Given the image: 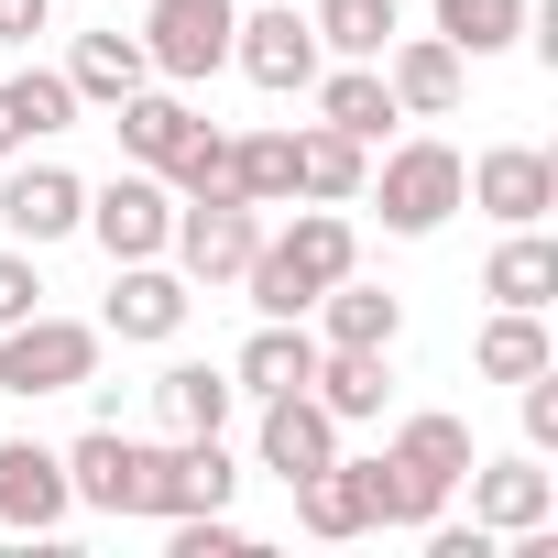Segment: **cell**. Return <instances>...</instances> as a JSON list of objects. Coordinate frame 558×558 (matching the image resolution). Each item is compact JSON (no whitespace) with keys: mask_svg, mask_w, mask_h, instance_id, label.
Returning a JSON list of instances; mask_svg holds the SVG:
<instances>
[{"mask_svg":"<svg viewBox=\"0 0 558 558\" xmlns=\"http://www.w3.org/2000/svg\"><path fill=\"white\" fill-rule=\"evenodd\" d=\"M438 34H449L460 56H504V45L525 34V0H438Z\"/></svg>","mask_w":558,"mask_h":558,"instance_id":"4dcf8cb0","label":"cell"},{"mask_svg":"<svg viewBox=\"0 0 558 558\" xmlns=\"http://www.w3.org/2000/svg\"><path fill=\"white\" fill-rule=\"evenodd\" d=\"M230 66H241L252 88H274V99H296V88L318 77V23H296V12H241V23H230Z\"/></svg>","mask_w":558,"mask_h":558,"instance_id":"9c48e42d","label":"cell"},{"mask_svg":"<svg viewBox=\"0 0 558 558\" xmlns=\"http://www.w3.org/2000/svg\"><path fill=\"white\" fill-rule=\"evenodd\" d=\"M307 395L340 416V427H362V416H384V351H318V373H307Z\"/></svg>","mask_w":558,"mask_h":558,"instance_id":"4316f807","label":"cell"},{"mask_svg":"<svg viewBox=\"0 0 558 558\" xmlns=\"http://www.w3.org/2000/svg\"><path fill=\"white\" fill-rule=\"evenodd\" d=\"M230 23H241V0H154V12H143L154 77H175V88L219 77V66H230Z\"/></svg>","mask_w":558,"mask_h":558,"instance_id":"5b68a950","label":"cell"},{"mask_svg":"<svg viewBox=\"0 0 558 558\" xmlns=\"http://www.w3.org/2000/svg\"><path fill=\"white\" fill-rule=\"evenodd\" d=\"M318 307H329V351H395V329H405V307L384 286H351V274H340Z\"/></svg>","mask_w":558,"mask_h":558,"instance_id":"484cf974","label":"cell"},{"mask_svg":"<svg viewBox=\"0 0 558 558\" xmlns=\"http://www.w3.org/2000/svg\"><path fill=\"white\" fill-rule=\"evenodd\" d=\"M471 197H482L504 230H536V219L558 208V165H547L536 143H493V154L471 165Z\"/></svg>","mask_w":558,"mask_h":558,"instance_id":"5bb4252c","label":"cell"},{"mask_svg":"<svg viewBox=\"0 0 558 558\" xmlns=\"http://www.w3.org/2000/svg\"><path fill=\"white\" fill-rule=\"evenodd\" d=\"M296 514H307V536H362V525H373V482H362V460H318V471L296 482Z\"/></svg>","mask_w":558,"mask_h":558,"instance_id":"cb8c5ba5","label":"cell"},{"mask_svg":"<svg viewBox=\"0 0 558 558\" xmlns=\"http://www.w3.org/2000/svg\"><path fill=\"white\" fill-rule=\"evenodd\" d=\"M66 514H77V493H66V460H56V449H34V438H0V525L56 536Z\"/></svg>","mask_w":558,"mask_h":558,"instance_id":"8fae6325","label":"cell"},{"mask_svg":"<svg viewBox=\"0 0 558 558\" xmlns=\"http://www.w3.org/2000/svg\"><path fill=\"white\" fill-rule=\"evenodd\" d=\"M307 373H318V340H307L296 318H263V329L241 340V362H230V384H241V395H296Z\"/></svg>","mask_w":558,"mask_h":558,"instance_id":"d6986e66","label":"cell"},{"mask_svg":"<svg viewBox=\"0 0 558 558\" xmlns=\"http://www.w3.org/2000/svg\"><path fill=\"white\" fill-rule=\"evenodd\" d=\"M460 471H471V427H460V416H405L395 449L362 460V482H373V525H438V504L460 493Z\"/></svg>","mask_w":558,"mask_h":558,"instance_id":"6da1fadb","label":"cell"},{"mask_svg":"<svg viewBox=\"0 0 558 558\" xmlns=\"http://www.w3.org/2000/svg\"><path fill=\"white\" fill-rule=\"evenodd\" d=\"M241 493V471H230V449L219 438H175V449H143V514H219Z\"/></svg>","mask_w":558,"mask_h":558,"instance_id":"52a82bcc","label":"cell"},{"mask_svg":"<svg viewBox=\"0 0 558 558\" xmlns=\"http://www.w3.org/2000/svg\"><path fill=\"white\" fill-rule=\"evenodd\" d=\"M45 307V274H34V252H0V329L12 318H34Z\"/></svg>","mask_w":558,"mask_h":558,"instance_id":"d6a6232c","label":"cell"},{"mask_svg":"<svg viewBox=\"0 0 558 558\" xmlns=\"http://www.w3.org/2000/svg\"><path fill=\"white\" fill-rule=\"evenodd\" d=\"M143 77H154L143 34H88V45L66 56V88H77V99H99V110H121V99H132Z\"/></svg>","mask_w":558,"mask_h":558,"instance_id":"44dd1931","label":"cell"},{"mask_svg":"<svg viewBox=\"0 0 558 558\" xmlns=\"http://www.w3.org/2000/svg\"><path fill=\"white\" fill-rule=\"evenodd\" d=\"M460 482H471V525H493V536H525V525L558 514V482L536 471V449H514V460H471Z\"/></svg>","mask_w":558,"mask_h":558,"instance_id":"30bf717a","label":"cell"},{"mask_svg":"<svg viewBox=\"0 0 558 558\" xmlns=\"http://www.w3.org/2000/svg\"><path fill=\"white\" fill-rule=\"evenodd\" d=\"M318 56H351V66H373L384 45H395V0H318Z\"/></svg>","mask_w":558,"mask_h":558,"instance_id":"f546056e","label":"cell"},{"mask_svg":"<svg viewBox=\"0 0 558 558\" xmlns=\"http://www.w3.org/2000/svg\"><path fill=\"white\" fill-rule=\"evenodd\" d=\"M12 99H23V121H34V143L77 121V88H66V66H23V77H12Z\"/></svg>","mask_w":558,"mask_h":558,"instance_id":"1f68e13d","label":"cell"},{"mask_svg":"<svg viewBox=\"0 0 558 558\" xmlns=\"http://www.w3.org/2000/svg\"><path fill=\"white\" fill-rule=\"evenodd\" d=\"M99 373V329H77V318H12V329H0V395H77Z\"/></svg>","mask_w":558,"mask_h":558,"instance_id":"277c9868","label":"cell"},{"mask_svg":"<svg viewBox=\"0 0 558 558\" xmlns=\"http://www.w3.org/2000/svg\"><path fill=\"white\" fill-rule=\"evenodd\" d=\"M154 405H165V427H175V438H219V427H230V405H241V384H230V373H208V362H175V373L154 384Z\"/></svg>","mask_w":558,"mask_h":558,"instance_id":"603a6c76","label":"cell"},{"mask_svg":"<svg viewBox=\"0 0 558 558\" xmlns=\"http://www.w3.org/2000/svg\"><path fill=\"white\" fill-rule=\"evenodd\" d=\"M56 23V0H0V45H34Z\"/></svg>","mask_w":558,"mask_h":558,"instance_id":"e575fe53","label":"cell"},{"mask_svg":"<svg viewBox=\"0 0 558 558\" xmlns=\"http://www.w3.org/2000/svg\"><path fill=\"white\" fill-rule=\"evenodd\" d=\"M362 175H373V154L351 143V132H296V197H318V208H351L362 197Z\"/></svg>","mask_w":558,"mask_h":558,"instance_id":"7402d4cb","label":"cell"},{"mask_svg":"<svg viewBox=\"0 0 558 558\" xmlns=\"http://www.w3.org/2000/svg\"><path fill=\"white\" fill-rule=\"evenodd\" d=\"M373 66H384V88H395V110H416V121H438V110H460V66H471V56H460L449 34H395V45H384Z\"/></svg>","mask_w":558,"mask_h":558,"instance_id":"7c38bea8","label":"cell"},{"mask_svg":"<svg viewBox=\"0 0 558 558\" xmlns=\"http://www.w3.org/2000/svg\"><path fill=\"white\" fill-rule=\"evenodd\" d=\"M77 230H99V252H110V263H154V252H165V230H175V197H165V175H143V165H132V175H110V186L88 197V219H77Z\"/></svg>","mask_w":558,"mask_h":558,"instance_id":"ba28073f","label":"cell"},{"mask_svg":"<svg viewBox=\"0 0 558 558\" xmlns=\"http://www.w3.org/2000/svg\"><path fill=\"white\" fill-rule=\"evenodd\" d=\"M482 296H493V307H547V296H558V241L514 230V241L482 263Z\"/></svg>","mask_w":558,"mask_h":558,"instance_id":"d4e9b609","label":"cell"},{"mask_svg":"<svg viewBox=\"0 0 558 558\" xmlns=\"http://www.w3.org/2000/svg\"><path fill=\"white\" fill-rule=\"evenodd\" d=\"M110 340H175L186 329V274H165V263H121V286H110V318H99Z\"/></svg>","mask_w":558,"mask_h":558,"instance_id":"ac0fdd59","label":"cell"},{"mask_svg":"<svg viewBox=\"0 0 558 558\" xmlns=\"http://www.w3.org/2000/svg\"><path fill=\"white\" fill-rule=\"evenodd\" d=\"M351 263H362L351 219H340V208H296V230H274V241L241 263V286H252V307H263V318H307Z\"/></svg>","mask_w":558,"mask_h":558,"instance_id":"7a4b0ae2","label":"cell"},{"mask_svg":"<svg viewBox=\"0 0 558 558\" xmlns=\"http://www.w3.org/2000/svg\"><path fill=\"white\" fill-rule=\"evenodd\" d=\"M110 121H121V154H132L143 175H175V165L197 154V132H208V121H197V110H186L175 88H154V77H143V88H132V99H121Z\"/></svg>","mask_w":558,"mask_h":558,"instance_id":"4fadbf2b","label":"cell"},{"mask_svg":"<svg viewBox=\"0 0 558 558\" xmlns=\"http://www.w3.org/2000/svg\"><path fill=\"white\" fill-rule=\"evenodd\" d=\"M56 460H66V493H77V504H99V514H143V438L88 427V438L56 449Z\"/></svg>","mask_w":558,"mask_h":558,"instance_id":"9a60e30c","label":"cell"},{"mask_svg":"<svg viewBox=\"0 0 558 558\" xmlns=\"http://www.w3.org/2000/svg\"><path fill=\"white\" fill-rule=\"evenodd\" d=\"M230 186H241L252 208H286V197H296V132H241V143H230Z\"/></svg>","mask_w":558,"mask_h":558,"instance_id":"f1b7e54d","label":"cell"},{"mask_svg":"<svg viewBox=\"0 0 558 558\" xmlns=\"http://www.w3.org/2000/svg\"><path fill=\"white\" fill-rule=\"evenodd\" d=\"M307 88H318V121L351 132V143H384V121H405L395 88H384V66H351V56H340V77H307Z\"/></svg>","mask_w":558,"mask_h":558,"instance_id":"ffe728a7","label":"cell"},{"mask_svg":"<svg viewBox=\"0 0 558 558\" xmlns=\"http://www.w3.org/2000/svg\"><path fill=\"white\" fill-rule=\"evenodd\" d=\"M362 197L384 208V230L427 241V230H449V219H460V197H471V165H460L449 143H395V154H384V175H362Z\"/></svg>","mask_w":558,"mask_h":558,"instance_id":"3957f363","label":"cell"},{"mask_svg":"<svg viewBox=\"0 0 558 558\" xmlns=\"http://www.w3.org/2000/svg\"><path fill=\"white\" fill-rule=\"evenodd\" d=\"M0 219H12L23 252H34V241H66V230L88 219V186H77L66 165H23L12 186H0Z\"/></svg>","mask_w":558,"mask_h":558,"instance_id":"e0dca14e","label":"cell"},{"mask_svg":"<svg viewBox=\"0 0 558 558\" xmlns=\"http://www.w3.org/2000/svg\"><path fill=\"white\" fill-rule=\"evenodd\" d=\"M318 460H340V416L296 384V395H263V471H286V482H307Z\"/></svg>","mask_w":558,"mask_h":558,"instance_id":"2e32d148","label":"cell"},{"mask_svg":"<svg viewBox=\"0 0 558 558\" xmlns=\"http://www.w3.org/2000/svg\"><path fill=\"white\" fill-rule=\"evenodd\" d=\"M34 143V121H23V99H12V77H0V154H23Z\"/></svg>","mask_w":558,"mask_h":558,"instance_id":"d590c367","label":"cell"},{"mask_svg":"<svg viewBox=\"0 0 558 558\" xmlns=\"http://www.w3.org/2000/svg\"><path fill=\"white\" fill-rule=\"evenodd\" d=\"M471 362H482V384H525V373H547L558 351H547V329H536V307H504L482 340H471Z\"/></svg>","mask_w":558,"mask_h":558,"instance_id":"83f0119b","label":"cell"},{"mask_svg":"<svg viewBox=\"0 0 558 558\" xmlns=\"http://www.w3.org/2000/svg\"><path fill=\"white\" fill-rule=\"evenodd\" d=\"M525 449H536V460L558 449V362H547V373H525Z\"/></svg>","mask_w":558,"mask_h":558,"instance_id":"836d02e7","label":"cell"},{"mask_svg":"<svg viewBox=\"0 0 558 558\" xmlns=\"http://www.w3.org/2000/svg\"><path fill=\"white\" fill-rule=\"evenodd\" d=\"M165 241L186 263V286H241V263L263 252V219H252V197H186Z\"/></svg>","mask_w":558,"mask_h":558,"instance_id":"8992f818","label":"cell"}]
</instances>
